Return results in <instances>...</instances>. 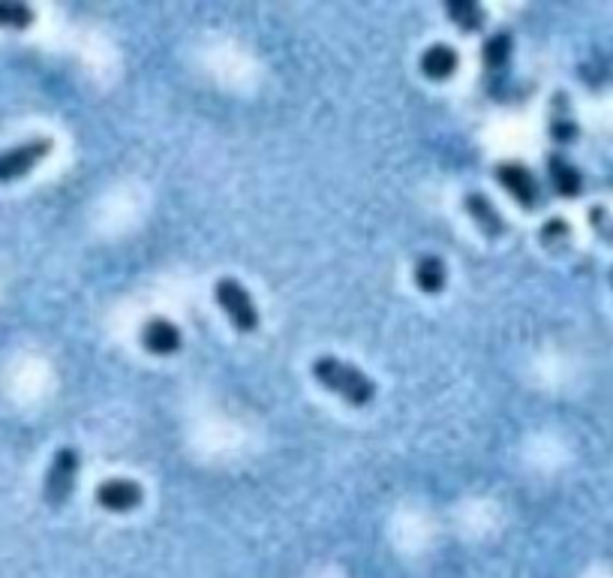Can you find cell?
<instances>
[{"label":"cell","instance_id":"cell-1","mask_svg":"<svg viewBox=\"0 0 613 578\" xmlns=\"http://www.w3.org/2000/svg\"><path fill=\"white\" fill-rule=\"evenodd\" d=\"M313 377L322 389H329L331 395H337L352 407H367L376 398V383H373L362 367L340 362L334 356H319L313 362Z\"/></svg>","mask_w":613,"mask_h":578},{"label":"cell","instance_id":"cell-12","mask_svg":"<svg viewBox=\"0 0 613 578\" xmlns=\"http://www.w3.org/2000/svg\"><path fill=\"white\" fill-rule=\"evenodd\" d=\"M412 278H416V287L428 296H439L445 283H449V268H445V259L437 254H424L418 256L416 268H412Z\"/></svg>","mask_w":613,"mask_h":578},{"label":"cell","instance_id":"cell-2","mask_svg":"<svg viewBox=\"0 0 613 578\" xmlns=\"http://www.w3.org/2000/svg\"><path fill=\"white\" fill-rule=\"evenodd\" d=\"M78 468H82V456H78V449H73V446H61V449L55 452V458H52V468H49L43 482V497L52 510H61V506L73 497Z\"/></svg>","mask_w":613,"mask_h":578},{"label":"cell","instance_id":"cell-5","mask_svg":"<svg viewBox=\"0 0 613 578\" xmlns=\"http://www.w3.org/2000/svg\"><path fill=\"white\" fill-rule=\"evenodd\" d=\"M49 154H52V139H31L0 151V184H12L31 175L36 163H43Z\"/></svg>","mask_w":613,"mask_h":578},{"label":"cell","instance_id":"cell-6","mask_svg":"<svg viewBox=\"0 0 613 578\" xmlns=\"http://www.w3.org/2000/svg\"><path fill=\"white\" fill-rule=\"evenodd\" d=\"M142 485L132 482V479H106L94 491V501L106 512H118V515H127V512L136 510L142 503Z\"/></svg>","mask_w":613,"mask_h":578},{"label":"cell","instance_id":"cell-18","mask_svg":"<svg viewBox=\"0 0 613 578\" xmlns=\"http://www.w3.org/2000/svg\"><path fill=\"white\" fill-rule=\"evenodd\" d=\"M611 287H613V266H611Z\"/></svg>","mask_w":613,"mask_h":578},{"label":"cell","instance_id":"cell-8","mask_svg":"<svg viewBox=\"0 0 613 578\" xmlns=\"http://www.w3.org/2000/svg\"><path fill=\"white\" fill-rule=\"evenodd\" d=\"M548 133L557 144H571L581 136V127H578V118H574V109H571V100L566 90H557L550 97Z\"/></svg>","mask_w":613,"mask_h":578},{"label":"cell","instance_id":"cell-13","mask_svg":"<svg viewBox=\"0 0 613 578\" xmlns=\"http://www.w3.org/2000/svg\"><path fill=\"white\" fill-rule=\"evenodd\" d=\"M512 52H515V36H512V31H496V34H491L484 40V67L491 69V73H499V69L508 67Z\"/></svg>","mask_w":613,"mask_h":578},{"label":"cell","instance_id":"cell-7","mask_svg":"<svg viewBox=\"0 0 613 578\" xmlns=\"http://www.w3.org/2000/svg\"><path fill=\"white\" fill-rule=\"evenodd\" d=\"M139 341L148 353L153 356H172L181 350L184 344V338H181V329H178L172 320H165V317H153L148 323L142 325V334H139Z\"/></svg>","mask_w":613,"mask_h":578},{"label":"cell","instance_id":"cell-11","mask_svg":"<svg viewBox=\"0 0 613 578\" xmlns=\"http://www.w3.org/2000/svg\"><path fill=\"white\" fill-rule=\"evenodd\" d=\"M421 73L430 78V82H449L460 67V55L458 49L449 43H433L430 49H424V55L418 61Z\"/></svg>","mask_w":613,"mask_h":578},{"label":"cell","instance_id":"cell-3","mask_svg":"<svg viewBox=\"0 0 613 578\" xmlns=\"http://www.w3.org/2000/svg\"><path fill=\"white\" fill-rule=\"evenodd\" d=\"M214 296H217V304L238 332L247 334L259 329V308H256V301H252L244 283H238L235 278H219Z\"/></svg>","mask_w":613,"mask_h":578},{"label":"cell","instance_id":"cell-17","mask_svg":"<svg viewBox=\"0 0 613 578\" xmlns=\"http://www.w3.org/2000/svg\"><path fill=\"white\" fill-rule=\"evenodd\" d=\"M590 226L592 233L602 238L604 245L613 247V214L604 205H592L590 208Z\"/></svg>","mask_w":613,"mask_h":578},{"label":"cell","instance_id":"cell-14","mask_svg":"<svg viewBox=\"0 0 613 578\" xmlns=\"http://www.w3.org/2000/svg\"><path fill=\"white\" fill-rule=\"evenodd\" d=\"M445 15L458 24L463 34H475L487 22V12L478 3H472V0H451V3H445Z\"/></svg>","mask_w":613,"mask_h":578},{"label":"cell","instance_id":"cell-10","mask_svg":"<svg viewBox=\"0 0 613 578\" xmlns=\"http://www.w3.org/2000/svg\"><path fill=\"white\" fill-rule=\"evenodd\" d=\"M463 208L470 212V217H472V223L482 229L487 238H499V235H505V217H503V212L496 208L491 202V196H484V193H466V200H463Z\"/></svg>","mask_w":613,"mask_h":578},{"label":"cell","instance_id":"cell-16","mask_svg":"<svg viewBox=\"0 0 613 578\" xmlns=\"http://www.w3.org/2000/svg\"><path fill=\"white\" fill-rule=\"evenodd\" d=\"M541 242H545V247H566L571 242V226L562 217H550L545 226H541Z\"/></svg>","mask_w":613,"mask_h":578},{"label":"cell","instance_id":"cell-4","mask_svg":"<svg viewBox=\"0 0 613 578\" xmlns=\"http://www.w3.org/2000/svg\"><path fill=\"white\" fill-rule=\"evenodd\" d=\"M493 175H496V184H499L524 212H536L538 205L545 202L536 172L529 167H524V163H499Z\"/></svg>","mask_w":613,"mask_h":578},{"label":"cell","instance_id":"cell-15","mask_svg":"<svg viewBox=\"0 0 613 578\" xmlns=\"http://www.w3.org/2000/svg\"><path fill=\"white\" fill-rule=\"evenodd\" d=\"M36 22V12L28 3H0V28L7 31H28Z\"/></svg>","mask_w":613,"mask_h":578},{"label":"cell","instance_id":"cell-9","mask_svg":"<svg viewBox=\"0 0 613 578\" xmlns=\"http://www.w3.org/2000/svg\"><path fill=\"white\" fill-rule=\"evenodd\" d=\"M548 181L553 193L562 196V200H578L581 196L583 172L571 163L569 157L559 154V151L548 154Z\"/></svg>","mask_w":613,"mask_h":578}]
</instances>
